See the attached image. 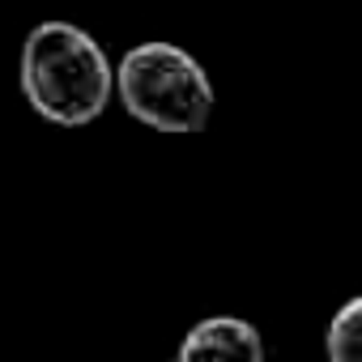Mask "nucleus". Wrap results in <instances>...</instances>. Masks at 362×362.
I'll return each mask as SVG.
<instances>
[{"mask_svg":"<svg viewBox=\"0 0 362 362\" xmlns=\"http://www.w3.org/2000/svg\"><path fill=\"white\" fill-rule=\"evenodd\" d=\"M124 111L158 132H201L214 115V86L201 60L175 43H136L115 69Z\"/></svg>","mask_w":362,"mask_h":362,"instance_id":"2","label":"nucleus"},{"mask_svg":"<svg viewBox=\"0 0 362 362\" xmlns=\"http://www.w3.org/2000/svg\"><path fill=\"white\" fill-rule=\"evenodd\" d=\"M22 94L47 124H94L111 94L115 69L98 39L73 22H39L22 47Z\"/></svg>","mask_w":362,"mask_h":362,"instance_id":"1","label":"nucleus"},{"mask_svg":"<svg viewBox=\"0 0 362 362\" xmlns=\"http://www.w3.org/2000/svg\"><path fill=\"white\" fill-rule=\"evenodd\" d=\"M328 362H362V298H345L324 328Z\"/></svg>","mask_w":362,"mask_h":362,"instance_id":"4","label":"nucleus"},{"mask_svg":"<svg viewBox=\"0 0 362 362\" xmlns=\"http://www.w3.org/2000/svg\"><path fill=\"white\" fill-rule=\"evenodd\" d=\"M175 362H269L264 337L239 315H209L188 328Z\"/></svg>","mask_w":362,"mask_h":362,"instance_id":"3","label":"nucleus"}]
</instances>
